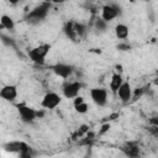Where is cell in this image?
I'll return each instance as SVG.
<instances>
[{
  "mask_svg": "<svg viewBox=\"0 0 158 158\" xmlns=\"http://www.w3.org/2000/svg\"><path fill=\"white\" fill-rule=\"evenodd\" d=\"M49 51H51V44H48V43L40 44V46H37V47H35V48L28 51V57L33 63L43 64L44 60H46L47 54L49 53Z\"/></svg>",
  "mask_w": 158,
  "mask_h": 158,
  "instance_id": "cell-1",
  "label": "cell"
},
{
  "mask_svg": "<svg viewBox=\"0 0 158 158\" xmlns=\"http://www.w3.org/2000/svg\"><path fill=\"white\" fill-rule=\"evenodd\" d=\"M49 7H51V4L49 2H42L41 5L36 6L32 11H30L27 14L26 20L28 22H31V23H37V22L42 21L47 16V14L49 11Z\"/></svg>",
  "mask_w": 158,
  "mask_h": 158,
  "instance_id": "cell-2",
  "label": "cell"
},
{
  "mask_svg": "<svg viewBox=\"0 0 158 158\" xmlns=\"http://www.w3.org/2000/svg\"><path fill=\"white\" fill-rule=\"evenodd\" d=\"M17 111L19 115L21 117V120L26 123H31L37 118V111L30 106H26L23 104H19L17 105Z\"/></svg>",
  "mask_w": 158,
  "mask_h": 158,
  "instance_id": "cell-3",
  "label": "cell"
},
{
  "mask_svg": "<svg viewBox=\"0 0 158 158\" xmlns=\"http://www.w3.org/2000/svg\"><path fill=\"white\" fill-rule=\"evenodd\" d=\"M60 101H62V99H60V96L57 93H47L43 96V99L41 101V105L44 109L53 110V109H56L60 104Z\"/></svg>",
  "mask_w": 158,
  "mask_h": 158,
  "instance_id": "cell-4",
  "label": "cell"
},
{
  "mask_svg": "<svg viewBox=\"0 0 158 158\" xmlns=\"http://www.w3.org/2000/svg\"><path fill=\"white\" fill-rule=\"evenodd\" d=\"M90 98L98 106H104L107 102V91L104 88H94L90 90Z\"/></svg>",
  "mask_w": 158,
  "mask_h": 158,
  "instance_id": "cell-5",
  "label": "cell"
},
{
  "mask_svg": "<svg viewBox=\"0 0 158 158\" xmlns=\"http://www.w3.org/2000/svg\"><path fill=\"white\" fill-rule=\"evenodd\" d=\"M81 88H83V85H81L80 81H70V83H67L63 86V95L67 99H74L75 96H78V94L81 90Z\"/></svg>",
  "mask_w": 158,
  "mask_h": 158,
  "instance_id": "cell-6",
  "label": "cell"
},
{
  "mask_svg": "<svg viewBox=\"0 0 158 158\" xmlns=\"http://www.w3.org/2000/svg\"><path fill=\"white\" fill-rule=\"evenodd\" d=\"M52 69L57 77L63 78V79H68L73 74V67L69 64H64V63H57L56 65L52 67Z\"/></svg>",
  "mask_w": 158,
  "mask_h": 158,
  "instance_id": "cell-7",
  "label": "cell"
},
{
  "mask_svg": "<svg viewBox=\"0 0 158 158\" xmlns=\"http://www.w3.org/2000/svg\"><path fill=\"white\" fill-rule=\"evenodd\" d=\"M118 14H120V9L115 5H105L101 9V19L105 20L106 22L116 19L118 16Z\"/></svg>",
  "mask_w": 158,
  "mask_h": 158,
  "instance_id": "cell-8",
  "label": "cell"
},
{
  "mask_svg": "<svg viewBox=\"0 0 158 158\" xmlns=\"http://www.w3.org/2000/svg\"><path fill=\"white\" fill-rule=\"evenodd\" d=\"M116 93L122 102H128L130 99L132 98V89H131V85L128 81H122V84L120 85V88L117 89Z\"/></svg>",
  "mask_w": 158,
  "mask_h": 158,
  "instance_id": "cell-9",
  "label": "cell"
},
{
  "mask_svg": "<svg viewBox=\"0 0 158 158\" xmlns=\"http://www.w3.org/2000/svg\"><path fill=\"white\" fill-rule=\"evenodd\" d=\"M17 96V88L15 85H5L0 89V98L5 101H14Z\"/></svg>",
  "mask_w": 158,
  "mask_h": 158,
  "instance_id": "cell-10",
  "label": "cell"
},
{
  "mask_svg": "<svg viewBox=\"0 0 158 158\" xmlns=\"http://www.w3.org/2000/svg\"><path fill=\"white\" fill-rule=\"evenodd\" d=\"M30 146L22 141H11V142H7L5 146H4V149L6 152H10V153H20L25 149H27Z\"/></svg>",
  "mask_w": 158,
  "mask_h": 158,
  "instance_id": "cell-11",
  "label": "cell"
},
{
  "mask_svg": "<svg viewBox=\"0 0 158 158\" xmlns=\"http://www.w3.org/2000/svg\"><path fill=\"white\" fill-rule=\"evenodd\" d=\"M122 81H123V79H122L121 73H114L111 77V80H110V90L112 93H116L117 89L120 88V85L122 84Z\"/></svg>",
  "mask_w": 158,
  "mask_h": 158,
  "instance_id": "cell-12",
  "label": "cell"
},
{
  "mask_svg": "<svg viewBox=\"0 0 158 158\" xmlns=\"http://www.w3.org/2000/svg\"><path fill=\"white\" fill-rule=\"evenodd\" d=\"M63 31H64L65 36H67L69 40H72V41H77L78 36H77V33H75V30H74V22H73V21L67 22V23L64 25V27H63Z\"/></svg>",
  "mask_w": 158,
  "mask_h": 158,
  "instance_id": "cell-13",
  "label": "cell"
},
{
  "mask_svg": "<svg viewBox=\"0 0 158 158\" xmlns=\"http://www.w3.org/2000/svg\"><path fill=\"white\" fill-rule=\"evenodd\" d=\"M115 35L118 40H126L128 37V27L123 23H118L115 27Z\"/></svg>",
  "mask_w": 158,
  "mask_h": 158,
  "instance_id": "cell-14",
  "label": "cell"
},
{
  "mask_svg": "<svg viewBox=\"0 0 158 158\" xmlns=\"http://www.w3.org/2000/svg\"><path fill=\"white\" fill-rule=\"evenodd\" d=\"M0 23L2 25V27L5 30H9V31H12L15 28V23H14V20L9 16V15H2L0 17Z\"/></svg>",
  "mask_w": 158,
  "mask_h": 158,
  "instance_id": "cell-15",
  "label": "cell"
},
{
  "mask_svg": "<svg viewBox=\"0 0 158 158\" xmlns=\"http://www.w3.org/2000/svg\"><path fill=\"white\" fill-rule=\"evenodd\" d=\"M74 30H75V33L77 36L80 38V37H84V35L86 33V27L83 25V23H78V22H74Z\"/></svg>",
  "mask_w": 158,
  "mask_h": 158,
  "instance_id": "cell-16",
  "label": "cell"
},
{
  "mask_svg": "<svg viewBox=\"0 0 158 158\" xmlns=\"http://www.w3.org/2000/svg\"><path fill=\"white\" fill-rule=\"evenodd\" d=\"M94 26H95V28L99 30V31H105V30H106V26H107V22H106L105 20H102L101 17H98V19L95 20V22H94Z\"/></svg>",
  "mask_w": 158,
  "mask_h": 158,
  "instance_id": "cell-17",
  "label": "cell"
},
{
  "mask_svg": "<svg viewBox=\"0 0 158 158\" xmlns=\"http://www.w3.org/2000/svg\"><path fill=\"white\" fill-rule=\"evenodd\" d=\"M0 40H1V42H2L5 46H7V47H15V41H14V38H11V37H9V36H5V35H0Z\"/></svg>",
  "mask_w": 158,
  "mask_h": 158,
  "instance_id": "cell-18",
  "label": "cell"
},
{
  "mask_svg": "<svg viewBox=\"0 0 158 158\" xmlns=\"http://www.w3.org/2000/svg\"><path fill=\"white\" fill-rule=\"evenodd\" d=\"M74 107H75L77 112H79V114H85V112L88 111V109H89V106H88V104H86L85 101H83V102H80V104L74 105Z\"/></svg>",
  "mask_w": 158,
  "mask_h": 158,
  "instance_id": "cell-19",
  "label": "cell"
},
{
  "mask_svg": "<svg viewBox=\"0 0 158 158\" xmlns=\"http://www.w3.org/2000/svg\"><path fill=\"white\" fill-rule=\"evenodd\" d=\"M117 49H120V51H130L131 46L128 43H118L117 44Z\"/></svg>",
  "mask_w": 158,
  "mask_h": 158,
  "instance_id": "cell-20",
  "label": "cell"
},
{
  "mask_svg": "<svg viewBox=\"0 0 158 158\" xmlns=\"http://www.w3.org/2000/svg\"><path fill=\"white\" fill-rule=\"evenodd\" d=\"M109 130H110V123H104L101 126V128L99 130V135H104V133L109 132Z\"/></svg>",
  "mask_w": 158,
  "mask_h": 158,
  "instance_id": "cell-21",
  "label": "cell"
},
{
  "mask_svg": "<svg viewBox=\"0 0 158 158\" xmlns=\"http://www.w3.org/2000/svg\"><path fill=\"white\" fill-rule=\"evenodd\" d=\"M7 1H9L11 5H17V4H19L21 0H7Z\"/></svg>",
  "mask_w": 158,
  "mask_h": 158,
  "instance_id": "cell-22",
  "label": "cell"
},
{
  "mask_svg": "<svg viewBox=\"0 0 158 158\" xmlns=\"http://www.w3.org/2000/svg\"><path fill=\"white\" fill-rule=\"evenodd\" d=\"M53 4H62V2H64L65 0H51Z\"/></svg>",
  "mask_w": 158,
  "mask_h": 158,
  "instance_id": "cell-23",
  "label": "cell"
},
{
  "mask_svg": "<svg viewBox=\"0 0 158 158\" xmlns=\"http://www.w3.org/2000/svg\"><path fill=\"white\" fill-rule=\"evenodd\" d=\"M146 1H149V0H146Z\"/></svg>",
  "mask_w": 158,
  "mask_h": 158,
  "instance_id": "cell-24",
  "label": "cell"
}]
</instances>
